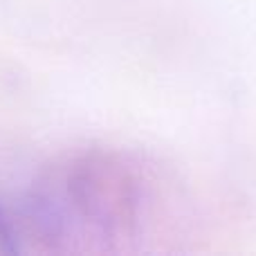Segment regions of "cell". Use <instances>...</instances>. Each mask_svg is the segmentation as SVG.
<instances>
[{
    "label": "cell",
    "mask_w": 256,
    "mask_h": 256,
    "mask_svg": "<svg viewBox=\"0 0 256 256\" xmlns=\"http://www.w3.org/2000/svg\"><path fill=\"white\" fill-rule=\"evenodd\" d=\"M18 243H16V236L12 232V225L9 220L4 218L2 209H0V252H16Z\"/></svg>",
    "instance_id": "2"
},
{
    "label": "cell",
    "mask_w": 256,
    "mask_h": 256,
    "mask_svg": "<svg viewBox=\"0 0 256 256\" xmlns=\"http://www.w3.org/2000/svg\"><path fill=\"white\" fill-rule=\"evenodd\" d=\"M68 196L76 212L106 234H126L137 220L140 184L117 155L79 160L68 178Z\"/></svg>",
    "instance_id": "1"
}]
</instances>
